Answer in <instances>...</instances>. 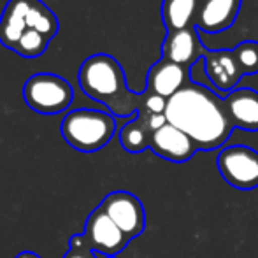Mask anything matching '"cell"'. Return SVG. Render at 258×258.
<instances>
[{
    "instance_id": "277c9868",
    "label": "cell",
    "mask_w": 258,
    "mask_h": 258,
    "mask_svg": "<svg viewBox=\"0 0 258 258\" xmlns=\"http://www.w3.org/2000/svg\"><path fill=\"white\" fill-rule=\"evenodd\" d=\"M23 99L28 107L41 114H58L74 100L71 83L51 72H39L25 81Z\"/></svg>"
},
{
    "instance_id": "30bf717a",
    "label": "cell",
    "mask_w": 258,
    "mask_h": 258,
    "mask_svg": "<svg viewBox=\"0 0 258 258\" xmlns=\"http://www.w3.org/2000/svg\"><path fill=\"white\" fill-rule=\"evenodd\" d=\"M204 46L199 39L197 28L188 27L184 30L167 32L162 46V54L165 60L177 63L181 67L191 69L199 60L204 58Z\"/></svg>"
},
{
    "instance_id": "7a4b0ae2",
    "label": "cell",
    "mask_w": 258,
    "mask_h": 258,
    "mask_svg": "<svg viewBox=\"0 0 258 258\" xmlns=\"http://www.w3.org/2000/svg\"><path fill=\"white\" fill-rule=\"evenodd\" d=\"M78 83L90 99L104 104L116 118H136L139 112L141 93L126 86L123 67L111 54L86 58L78 71Z\"/></svg>"
},
{
    "instance_id": "e0dca14e",
    "label": "cell",
    "mask_w": 258,
    "mask_h": 258,
    "mask_svg": "<svg viewBox=\"0 0 258 258\" xmlns=\"http://www.w3.org/2000/svg\"><path fill=\"white\" fill-rule=\"evenodd\" d=\"M27 28H34L44 37L53 39L58 34L60 23H58V18L54 16V13L46 4H42L41 0H34L27 14Z\"/></svg>"
},
{
    "instance_id": "5bb4252c",
    "label": "cell",
    "mask_w": 258,
    "mask_h": 258,
    "mask_svg": "<svg viewBox=\"0 0 258 258\" xmlns=\"http://www.w3.org/2000/svg\"><path fill=\"white\" fill-rule=\"evenodd\" d=\"M34 0H9L0 16V42L6 48H16L18 41L27 30V14Z\"/></svg>"
},
{
    "instance_id": "6da1fadb",
    "label": "cell",
    "mask_w": 258,
    "mask_h": 258,
    "mask_svg": "<svg viewBox=\"0 0 258 258\" xmlns=\"http://www.w3.org/2000/svg\"><path fill=\"white\" fill-rule=\"evenodd\" d=\"M165 118L167 123L183 130L199 151L223 148L234 130L225 112L223 97L191 81L167 100Z\"/></svg>"
},
{
    "instance_id": "2e32d148",
    "label": "cell",
    "mask_w": 258,
    "mask_h": 258,
    "mask_svg": "<svg viewBox=\"0 0 258 258\" xmlns=\"http://www.w3.org/2000/svg\"><path fill=\"white\" fill-rule=\"evenodd\" d=\"M151 136L153 132L148 128L146 121L141 116H136L119 130V144L128 153H141L150 148Z\"/></svg>"
},
{
    "instance_id": "44dd1931",
    "label": "cell",
    "mask_w": 258,
    "mask_h": 258,
    "mask_svg": "<svg viewBox=\"0 0 258 258\" xmlns=\"http://www.w3.org/2000/svg\"><path fill=\"white\" fill-rule=\"evenodd\" d=\"M63 258H97L95 253L86 244V239L83 234H74L69 239V249Z\"/></svg>"
},
{
    "instance_id": "7c38bea8",
    "label": "cell",
    "mask_w": 258,
    "mask_h": 258,
    "mask_svg": "<svg viewBox=\"0 0 258 258\" xmlns=\"http://www.w3.org/2000/svg\"><path fill=\"white\" fill-rule=\"evenodd\" d=\"M146 81L148 92H153L160 97L170 99L190 83V69L181 67V65L162 58L150 69Z\"/></svg>"
},
{
    "instance_id": "ac0fdd59",
    "label": "cell",
    "mask_w": 258,
    "mask_h": 258,
    "mask_svg": "<svg viewBox=\"0 0 258 258\" xmlns=\"http://www.w3.org/2000/svg\"><path fill=\"white\" fill-rule=\"evenodd\" d=\"M49 41L51 39L44 37V35L39 34L34 28H27L23 32V35L20 37V41H18L14 51L25 58H37L41 54H44V51L48 49Z\"/></svg>"
},
{
    "instance_id": "8fae6325",
    "label": "cell",
    "mask_w": 258,
    "mask_h": 258,
    "mask_svg": "<svg viewBox=\"0 0 258 258\" xmlns=\"http://www.w3.org/2000/svg\"><path fill=\"white\" fill-rule=\"evenodd\" d=\"M223 107L234 128L258 132V92L251 88H235L223 97Z\"/></svg>"
},
{
    "instance_id": "ffe728a7",
    "label": "cell",
    "mask_w": 258,
    "mask_h": 258,
    "mask_svg": "<svg viewBox=\"0 0 258 258\" xmlns=\"http://www.w3.org/2000/svg\"><path fill=\"white\" fill-rule=\"evenodd\" d=\"M167 100L169 99H165V97H160L153 92L144 90V92L141 93L139 112H143V114H165Z\"/></svg>"
},
{
    "instance_id": "4fadbf2b",
    "label": "cell",
    "mask_w": 258,
    "mask_h": 258,
    "mask_svg": "<svg viewBox=\"0 0 258 258\" xmlns=\"http://www.w3.org/2000/svg\"><path fill=\"white\" fill-rule=\"evenodd\" d=\"M241 0H202L195 18V28L204 34H218L234 25Z\"/></svg>"
},
{
    "instance_id": "52a82bcc",
    "label": "cell",
    "mask_w": 258,
    "mask_h": 258,
    "mask_svg": "<svg viewBox=\"0 0 258 258\" xmlns=\"http://www.w3.org/2000/svg\"><path fill=\"white\" fill-rule=\"evenodd\" d=\"M100 207L130 241L146 228V211L143 202L130 191H111L100 202Z\"/></svg>"
},
{
    "instance_id": "603a6c76",
    "label": "cell",
    "mask_w": 258,
    "mask_h": 258,
    "mask_svg": "<svg viewBox=\"0 0 258 258\" xmlns=\"http://www.w3.org/2000/svg\"><path fill=\"white\" fill-rule=\"evenodd\" d=\"M109 258H118V256H109Z\"/></svg>"
},
{
    "instance_id": "3957f363",
    "label": "cell",
    "mask_w": 258,
    "mask_h": 258,
    "mask_svg": "<svg viewBox=\"0 0 258 258\" xmlns=\"http://www.w3.org/2000/svg\"><path fill=\"white\" fill-rule=\"evenodd\" d=\"M60 132L71 148L81 153H95L114 137L116 119L111 112L74 109L61 119Z\"/></svg>"
},
{
    "instance_id": "9c48e42d",
    "label": "cell",
    "mask_w": 258,
    "mask_h": 258,
    "mask_svg": "<svg viewBox=\"0 0 258 258\" xmlns=\"http://www.w3.org/2000/svg\"><path fill=\"white\" fill-rule=\"evenodd\" d=\"M150 150L160 158L172 163H184L191 160V156L197 153L195 143L177 126L165 123L162 128H158L151 136Z\"/></svg>"
},
{
    "instance_id": "5b68a950",
    "label": "cell",
    "mask_w": 258,
    "mask_h": 258,
    "mask_svg": "<svg viewBox=\"0 0 258 258\" xmlns=\"http://www.w3.org/2000/svg\"><path fill=\"white\" fill-rule=\"evenodd\" d=\"M216 165L225 183L235 190L258 188V151L249 146H227L218 153Z\"/></svg>"
},
{
    "instance_id": "7402d4cb",
    "label": "cell",
    "mask_w": 258,
    "mask_h": 258,
    "mask_svg": "<svg viewBox=\"0 0 258 258\" xmlns=\"http://www.w3.org/2000/svg\"><path fill=\"white\" fill-rule=\"evenodd\" d=\"M14 258H41L37 255V253H34V251H21V253H18Z\"/></svg>"
},
{
    "instance_id": "d6986e66",
    "label": "cell",
    "mask_w": 258,
    "mask_h": 258,
    "mask_svg": "<svg viewBox=\"0 0 258 258\" xmlns=\"http://www.w3.org/2000/svg\"><path fill=\"white\" fill-rule=\"evenodd\" d=\"M232 53H234V58L242 76L258 74V42L244 41L235 46Z\"/></svg>"
},
{
    "instance_id": "8992f818",
    "label": "cell",
    "mask_w": 258,
    "mask_h": 258,
    "mask_svg": "<svg viewBox=\"0 0 258 258\" xmlns=\"http://www.w3.org/2000/svg\"><path fill=\"white\" fill-rule=\"evenodd\" d=\"M83 235L86 239V244L95 253L97 258L116 256L130 242V239L116 227V223L104 213L100 206L90 213Z\"/></svg>"
},
{
    "instance_id": "9a60e30c",
    "label": "cell",
    "mask_w": 258,
    "mask_h": 258,
    "mask_svg": "<svg viewBox=\"0 0 258 258\" xmlns=\"http://www.w3.org/2000/svg\"><path fill=\"white\" fill-rule=\"evenodd\" d=\"M199 7H201V0H163L162 18L167 32L195 27Z\"/></svg>"
},
{
    "instance_id": "ba28073f",
    "label": "cell",
    "mask_w": 258,
    "mask_h": 258,
    "mask_svg": "<svg viewBox=\"0 0 258 258\" xmlns=\"http://www.w3.org/2000/svg\"><path fill=\"white\" fill-rule=\"evenodd\" d=\"M206 74L216 93L228 95L242 78L232 49H204Z\"/></svg>"
}]
</instances>
